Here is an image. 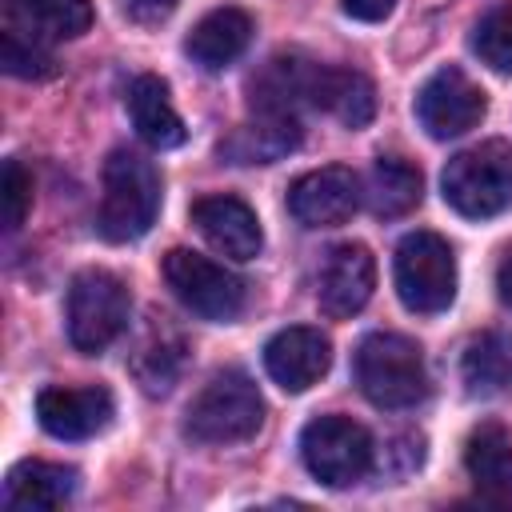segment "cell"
Listing matches in <instances>:
<instances>
[{"label":"cell","instance_id":"obj_23","mask_svg":"<svg viewBox=\"0 0 512 512\" xmlns=\"http://www.w3.org/2000/svg\"><path fill=\"white\" fill-rule=\"evenodd\" d=\"M180 360H184V344L176 332H168L160 324V332H152L136 352H132V376L140 380V388L148 396H164L180 372Z\"/></svg>","mask_w":512,"mask_h":512},{"label":"cell","instance_id":"obj_29","mask_svg":"<svg viewBox=\"0 0 512 512\" xmlns=\"http://www.w3.org/2000/svg\"><path fill=\"white\" fill-rule=\"evenodd\" d=\"M340 8L352 16V20H364V24H376L384 16H392L396 0H340Z\"/></svg>","mask_w":512,"mask_h":512},{"label":"cell","instance_id":"obj_11","mask_svg":"<svg viewBox=\"0 0 512 512\" xmlns=\"http://www.w3.org/2000/svg\"><path fill=\"white\" fill-rule=\"evenodd\" d=\"M112 392L104 384L84 388H44L36 396V420L56 440H88L112 424Z\"/></svg>","mask_w":512,"mask_h":512},{"label":"cell","instance_id":"obj_7","mask_svg":"<svg viewBox=\"0 0 512 512\" xmlns=\"http://www.w3.org/2000/svg\"><path fill=\"white\" fill-rule=\"evenodd\" d=\"M164 280H168L172 296L200 320L228 324L248 304V284L232 268H224L192 248H172L164 256Z\"/></svg>","mask_w":512,"mask_h":512},{"label":"cell","instance_id":"obj_3","mask_svg":"<svg viewBox=\"0 0 512 512\" xmlns=\"http://www.w3.org/2000/svg\"><path fill=\"white\" fill-rule=\"evenodd\" d=\"M440 192L448 208L468 220H492L512 208V144L484 140L456 152L440 172Z\"/></svg>","mask_w":512,"mask_h":512},{"label":"cell","instance_id":"obj_15","mask_svg":"<svg viewBox=\"0 0 512 512\" xmlns=\"http://www.w3.org/2000/svg\"><path fill=\"white\" fill-rule=\"evenodd\" d=\"M308 104L336 116L344 128H364L376 116V88L364 72L340 68V64H316Z\"/></svg>","mask_w":512,"mask_h":512},{"label":"cell","instance_id":"obj_27","mask_svg":"<svg viewBox=\"0 0 512 512\" xmlns=\"http://www.w3.org/2000/svg\"><path fill=\"white\" fill-rule=\"evenodd\" d=\"M0 196H4V228L16 232L32 208V176L24 172L20 160H4V176H0Z\"/></svg>","mask_w":512,"mask_h":512},{"label":"cell","instance_id":"obj_6","mask_svg":"<svg viewBox=\"0 0 512 512\" xmlns=\"http://www.w3.org/2000/svg\"><path fill=\"white\" fill-rule=\"evenodd\" d=\"M396 296L408 312L436 316L456 296V256L436 232H408L392 260Z\"/></svg>","mask_w":512,"mask_h":512},{"label":"cell","instance_id":"obj_20","mask_svg":"<svg viewBox=\"0 0 512 512\" xmlns=\"http://www.w3.org/2000/svg\"><path fill=\"white\" fill-rule=\"evenodd\" d=\"M464 468L480 492L508 500L512 496V440H508V432L492 420L472 428V436L464 444Z\"/></svg>","mask_w":512,"mask_h":512},{"label":"cell","instance_id":"obj_13","mask_svg":"<svg viewBox=\"0 0 512 512\" xmlns=\"http://www.w3.org/2000/svg\"><path fill=\"white\" fill-rule=\"evenodd\" d=\"M192 224L200 228V236L228 260H252L260 248H264V232H260V220L256 212L240 200V196H228V192H216V196H200L192 204Z\"/></svg>","mask_w":512,"mask_h":512},{"label":"cell","instance_id":"obj_24","mask_svg":"<svg viewBox=\"0 0 512 512\" xmlns=\"http://www.w3.org/2000/svg\"><path fill=\"white\" fill-rule=\"evenodd\" d=\"M460 376L472 396H492L512 380V352L500 336H476L460 360Z\"/></svg>","mask_w":512,"mask_h":512},{"label":"cell","instance_id":"obj_18","mask_svg":"<svg viewBox=\"0 0 512 512\" xmlns=\"http://www.w3.org/2000/svg\"><path fill=\"white\" fill-rule=\"evenodd\" d=\"M300 144V120L292 112H256V120L240 124L224 144L220 156L232 164H272Z\"/></svg>","mask_w":512,"mask_h":512},{"label":"cell","instance_id":"obj_17","mask_svg":"<svg viewBox=\"0 0 512 512\" xmlns=\"http://www.w3.org/2000/svg\"><path fill=\"white\" fill-rule=\"evenodd\" d=\"M128 116H132V128L144 144L152 148H180L184 144V120L180 112L172 108V96H168V84L152 72L136 76L128 84Z\"/></svg>","mask_w":512,"mask_h":512},{"label":"cell","instance_id":"obj_5","mask_svg":"<svg viewBox=\"0 0 512 512\" xmlns=\"http://www.w3.org/2000/svg\"><path fill=\"white\" fill-rule=\"evenodd\" d=\"M128 288L120 276H112L108 268H84L72 276L68 284V304H64V320H68V340L76 352H104L124 328H128Z\"/></svg>","mask_w":512,"mask_h":512},{"label":"cell","instance_id":"obj_25","mask_svg":"<svg viewBox=\"0 0 512 512\" xmlns=\"http://www.w3.org/2000/svg\"><path fill=\"white\" fill-rule=\"evenodd\" d=\"M0 64H4V72L20 76V80H48V76H56V56L48 52V44L40 36L24 32L12 20L0 32Z\"/></svg>","mask_w":512,"mask_h":512},{"label":"cell","instance_id":"obj_4","mask_svg":"<svg viewBox=\"0 0 512 512\" xmlns=\"http://www.w3.org/2000/svg\"><path fill=\"white\" fill-rule=\"evenodd\" d=\"M260 424H264L260 388L244 372L228 368V372H216L188 404L184 436L196 444H236L256 436Z\"/></svg>","mask_w":512,"mask_h":512},{"label":"cell","instance_id":"obj_1","mask_svg":"<svg viewBox=\"0 0 512 512\" xmlns=\"http://www.w3.org/2000/svg\"><path fill=\"white\" fill-rule=\"evenodd\" d=\"M352 372H356V388L364 392V400L376 408H388V412L416 408L428 396L424 352L416 340H408L400 332L364 336L356 344Z\"/></svg>","mask_w":512,"mask_h":512},{"label":"cell","instance_id":"obj_2","mask_svg":"<svg viewBox=\"0 0 512 512\" xmlns=\"http://www.w3.org/2000/svg\"><path fill=\"white\" fill-rule=\"evenodd\" d=\"M160 212V172L152 160L140 152L116 148L104 160V196H100V216L96 228L112 244L140 240Z\"/></svg>","mask_w":512,"mask_h":512},{"label":"cell","instance_id":"obj_19","mask_svg":"<svg viewBox=\"0 0 512 512\" xmlns=\"http://www.w3.org/2000/svg\"><path fill=\"white\" fill-rule=\"evenodd\" d=\"M76 492V472L48 460H20L4 480L8 508H60Z\"/></svg>","mask_w":512,"mask_h":512},{"label":"cell","instance_id":"obj_8","mask_svg":"<svg viewBox=\"0 0 512 512\" xmlns=\"http://www.w3.org/2000/svg\"><path fill=\"white\" fill-rule=\"evenodd\" d=\"M300 456L320 484L348 488L372 468V436L352 416H316L300 432Z\"/></svg>","mask_w":512,"mask_h":512},{"label":"cell","instance_id":"obj_21","mask_svg":"<svg viewBox=\"0 0 512 512\" xmlns=\"http://www.w3.org/2000/svg\"><path fill=\"white\" fill-rule=\"evenodd\" d=\"M8 16L40 40H72L92 28V0H8Z\"/></svg>","mask_w":512,"mask_h":512},{"label":"cell","instance_id":"obj_16","mask_svg":"<svg viewBox=\"0 0 512 512\" xmlns=\"http://www.w3.org/2000/svg\"><path fill=\"white\" fill-rule=\"evenodd\" d=\"M248 40H252V16L224 4V8H212L208 16H200L192 24V32L184 40V52L204 72H220L248 48Z\"/></svg>","mask_w":512,"mask_h":512},{"label":"cell","instance_id":"obj_30","mask_svg":"<svg viewBox=\"0 0 512 512\" xmlns=\"http://www.w3.org/2000/svg\"><path fill=\"white\" fill-rule=\"evenodd\" d=\"M496 288H500V300L512 308V252L500 260V268H496Z\"/></svg>","mask_w":512,"mask_h":512},{"label":"cell","instance_id":"obj_28","mask_svg":"<svg viewBox=\"0 0 512 512\" xmlns=\"http://www.w3.org/2000/svg\"><path fill=\"white\" fill-rule=\"evenodd\" d=\"M116 4H120V12H124L128 20H136V24H160V20H168V16L176 12L180 0H116Z\"/></svg>","mask_w":512,"mask_h":512},{"label":"cell","instance_id":"obj_9","mask_svg":"<svg viewBox=\"0 0 512 512\" xmlns=\"http://www.w3.org/2000/svg\"><path fill=\"white\" fill-rule=\"evenodd\" d=\"M488 112L484 88L472 84L456 64L432 72L416 92V120L432 140H456L472 132Z\"/></svg>","mask_w":512,"mask_h":512},{"label":"cell","instance_id":"obj_14","mask_svg":"<svg viewBox=\"0 0 512 512\" xmlns=\"http://www.w3.org/2000/svg\"><path fill=\"white\" fill-rule=\"evenodd\" d=\"M332 364V344L320 328H284L264 344V368L284 392H308Z\"/></svg>","mask_w":512,"mask_h":512},{"label":"cell","instance_id":"obj_26","mask_svg":"<svg viewBox=\"0 0 512 512\" xmlns=\"http://www.w3.org/2000/svg\"><path fill=\"white\" fill-rule=\"evenodd\" d=\"M472 52L496 72H512V4L480 16V24L472 28Z\"/></svg>","mask_w":512,"mask_h":512},{"label":"cell","instance_id":"obj_22","mask_svg":"<svg viewBox=\"0 0 512 512\" xmlns=\"http://www.w3.org/2000/svg\"><path fill=\"white\" fill-rule=\"evenodd\" d=\"M424 196V176L416 164L400 160V156H380L368 172V208L384 220H396L404 212H412Z\"/></svg>","mask_w":512,"mask_h":512},{"label":"cell","instance_id":"obj_12","mask_svg":"<svg viewBox=\"0 0 512 512\" xmlns=\"http://www.w3.org/2000/svg\"><path fill=\"white\" fill-rule=\"evenodd\" d=\"M372 288H376V260L364 244H336L324 256L316 296L332 320L356 316L372 300Z\"/></svg>","mask_w":512,"mask_h":512},{"label":"cell","instance_id":"obj_10","mask_svg":"<svg viewBox=\"0 0 512 512\" xmlns=\"http://www.w3.org/2000/svg\"><path fill=\"white\" fill-rule=\"evenodd\" d=\"M360 208V180L344 164L312 168L292 180L288 188V212L304 228H336Z\"/></svg>","mask_w":512,"mask_h":512}]
</instances>
